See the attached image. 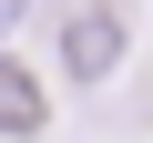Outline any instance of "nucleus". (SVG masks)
<instances>
[{"instance_id": "nucleus-2", "label": "nucleus", "mask_w": 153, "mask_h": 143, "mask_svg": "<svg viewBox=\"0 0 153 143\" xmlns=\"http://www.w3.org/2000/svg\"><path fill=\"white\" fill-rule=\"evenodd\" d=\"M0 123H10V133H31V123H41V92H31V72H0Z\"/></svg>"}, {"instance_id": "nucleus-1", "label": "nucleus", "mask_w": 153, "mask_h": 143, "mask_svg": "<svg viewBox=\"0 0 153 143\" xmlns=\"http://www.w3.org/2000/svg\"><path fill=\"white\" fill-rule=\"evenodd\" d=\"M112 51H123V21H112V10H71V21H61V72H71V82H102Z\"/></svg>"}]
</instances>
